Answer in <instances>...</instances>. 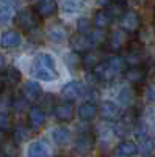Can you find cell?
<instances>
[{
  "label": "cell",
  "mask_w": 155,
  "mask_h": 157,
  "mask_svg": "<svg viewBox=\"0 0 155 157\" xmlns=\"http://www.w3.org/2000/svg\"><path fill=\"white\" fill-rule=\"evenodd\" d=\"M30 72L35 78L42 80V82H52L55 78H58L55 60L49 54H38L31 63Z\"/></svg>",
  "instance_id": "cell-1"
},
{
  "label": "cell",
  "mask_w": 155,
  "mask_h": 157,
  "mask_svg": "<svg viewBox=\"0 0 155 157\" xmlns=\"http://www.w3.org/2000/svg\"><path fill=\"white\" fill-rule=\"evenodd\" d=\"M124 58L121 57H110L107 60L100 61L93 69L94 75L99 82H111L114 77H118L124 69Z\"/></svg>",
  "instance_id": "cell-2"
},
{
  "label": "cell",
  "mask_w": 155,
  "mask_h": 157,
  "mask_svg": "<svg viewBox=\"0 0 155 157\" xmlns=\"http://www.w3.org/2000/svg\"><path fill=\"white\" fill-rule=\"evenodd\" d=\"M39 19L41 16L36 13V10L27 8V10H22L17 14V25L25 32H33L39 25Z\"/></svg>",
  "instance_id": "cell-3"
},
{
  "label": "cell",
  "mask_w": 155,
  "mask_h": 157,
  "mask_svg": "<svg viewBox=\"0 0 155 157\" xmlns=\"http://www.w3.org/2000/svg\"><path fill=\"white\" fill-rule=\"evenodd\" d=\"M69 46L72 47L74 52H77V54H86L94 44L91 41V38H89V35H86V33H75V35H72L69 38Z\"/></svg>",
  "instance_id": "cell-4"
},
{
  "label": "cell",
  "mask_w": 155,
  "mask_h": 157,
  "mask_svg": "<svg viewBox=\"0 0 155 157\" xmlns=\"http://www.w3.org/2000/svg\"><path fill=\"white\" fill-rule=\"evenodd\" d=\"M86 94V88L80 82H69L61 88V96L68 101H75Z\"/></svg>",
  "instance_id": "cell-5"
},
{
  "label": "cell",
  "mask_w": 155,
  "mask_h": 157,
  "mask_svg": "<svg viewBox=\"0 0 155 157\" xmlns=\"http://www.w3.org/2000/svg\"><path fill=\"white\" fill-rule=\"evenodd\" d=\"M119 25L124 32H128V33H133L139 29L141 25V19L138 16V13L135 11H125L124 14L121 16V21H119Z\"/></svg>",
  "instance_id": "cell-6"
},
{
  "label": "cell",
  "mask_w": 155,
  "mask_h": 157,
  "mask_svg": "<svg viewBox=\"0 0 155 157\" xmlns=\"http://www.w3.org/2000/svg\"><path fill=\"white\" fill-rule=\"evenodd\" d=\"M94 148V137L91 134H80L74 141V151L77 154H86Z\"/></svg>",
  "instance_id": "cell-7"
},
{
  "label": "cell",
  "mask_w": 155,
  "mask_h": 157,
  "mask_svg": "<svg viewBox=\"0 0 155 157\" xmlns=\"http://www.w3.org/2000/svg\"><path fill=\"white\" fill-rule=\"evenodd\" d=\"M22 94L27 98L30 102H35V101H38V99H41V96H42V88H41V85L38 83V82L28 80L27 83L24 85Z\"/></svg>",
  "instance_id": "cell-8"
},
{
  "label": "cell",
  "mask_w": 155,
  "mask_h": 157,
  "mask_svg": "<svg viewBox=\"0 0 155 157\" xmlns=\"http://www.w3.org/2000/svg\"><path fill=\"white\" fill-rule=\"evenodd\" d=\"M35 10L41 17H50L52 14L57 13L58 5H57V0H39V2L36 3Z\"/></svg>",
  "instance_id": "cell-9"
},
{
  "label": "cell",
  "mask_w": 155,
  "mask_h": 157,
  "mask_svg": "<svg viewBox=\"0 0 155 157\" xmlns=\"http://www.w3.org/2000/svg\"><path fill=\"white\" fill-rule=\"evenodd\" d=\"M100 115L103 120H108V121H114V120H118V116H119V107H118V104H114L111 101H103L100 104Z\"/></svg>",
  "instance_id": "cell-10"
},
{
  "label": "cell",
  "mask_w": 155,
  "mask_h": 157,
  "mask_svg": "<svg viewBox=\"0 0 155 157\" xmlns=\"http://www.w3.org/2000/svg\"><path fill=\"white\" fill-rule=\"evenodd\" d=\"M22 41L20 38V33L14 32V30H9V32H5L0 38V47L2 49H13V47H17Z\"/></svg>",
  "instance_id": "cell-11"
},
{
  "label": "cell",
  "mask_w": 155,
  "mask_h": 157,
  "mask_svg": "<svg viewBox=\"0 0 155 157\" xmlns=\"http://www.w3.org/2000/svg\"><path fill=\"white\" fill-rule=\"evenodd\" d=\"M55 116L60 121H71L74 116V107L71 102H61L55 107Z\"/></svg>",
  "instance_id": "cell-12"
},
{
  "label": "cell",
  "mask_w": 155,
  "mask_h": 157,
  "mask_svg": "<svg viewBox=\"0 0 155 157\" xmlns=\"http://www.w3.org/2000/svg\"><path fill=\"white\" fill-rule=\"evenodd\" d=\"M94 25L97 29H103L105 30L107 27H110V24L113 22V16L108 10H99L94 14Z\"/></svg>",
  "instance_id": "cell-13"
},
{
  "label": "cell",
  "mask_w": 155,
  "mask_h": 157,
  "mask_svg": "<svg viewBox=\"0 0 155 157\" xmlns=\"http://www.w3.org/2000/svg\"><path fill=\"white\" fill-rule=\"evenodd\" d=\"M97 115V107L93 102H85L79 107V118L82 121H91Z\"/></svg>",
  "instance_id": "cell-14"
},
{
  "label": "cell",
  "mask_w": 155,
  "mask_h": 157,
  "mask_svg": "<svg viewBox=\"0 0 155 157\" xmlns=\"http://www.w3.org/2000/svg\"><path fill=\"white\" fill-rule=\"evenodd\" d=\"M124 61L125 64H128V68H136V66H141L144 63V58H143V52L138 50V49H130L127 52V55L124 57Z\"/></svg>",
  "instance_id": "cell-15"
},
{
  "label": "cell",
  "mask_w": 155,
  "mask_h": 157,
  "mask_svg": "<svg viewBox=\"0 0 155 157\" xmlns=\"http://www.w3.org/2000/svg\"><path fill=\"white\" fill-rule=\"evenodd\" d=\"M138 151H139V149H138V145H136L135 141H130V140H124V141H121L119 145H118V148H116V152H118L119 155H122V157L135 155Z\"/></svg>",
  "instance_id": "cell-16"
},
{
  "label": "cell",
  "mask_w": 155,
  "mask_h": 157,
  "mask_svg": "<svg viewBox=\"0 0 155 157\" xmlns=\"http://www.w3.org/2000/svg\"><path fill=\"white\" fill-rule=\"evenodd\" d=\"M28 121H30V126L31 127H41L44 123H46V113L41 107H33L30 112H28Z\"/></svg>",
  "instance_id": "cell-17"
},
{
  "label": "cell",
  "mask_w": 155,
  "mask_h": 157,
  "mask_svg": "<svg viewBox=\"0 0 155 157\" xmlns=\"http://www.w3.org/2000/svg\"><path fill=\"white\" fill-rule=\"evenodd\" d=\"M47 36H49L50 41H54V43H63L64 39L68 38V30L64 29L63 25L57 24V25H52V27L49 29Z\"/></svg>",
  "instance_id": "cell-18"
},
{
  "label": "cell",
  "mask_w": 155,
  "mask_h": 157,
  "mask_svg": "<svg viewBox=\"0 0 155 157\" xmlns=\"http://www.w3.org/2000/svg\"><path fill=\"white\" fill-rule=\"evenodd\" d=\"M146 78V71L141 68V66H136V68H128L125 71V80L128 83H141Z\"/></svg>",
  "instance_id": "cell-19"
},
{
  "label": "cell",
  "mask_w": 155,
  "mask_h": 157,
  "mask_svg": "<svg viewBox=\"0 0 155 157\" xmlns=\"http://www.w3.org/2000/svg\"><path fill=\"white\" fill-rule=\"evenodd\" d=\"M52 138H54L57 145H66L71 140V130L64 126H58L52 130Z\"/></svg>",
  "instance_id": "cell-20"
},
{
  "label": "cell",
  "mask_w": 155,
  "mask_h": 157,
  "mask_svg": "<svg viewBox=\"0 0 155 157\" xmlns=\"http://www.w3.org/2000/svg\"><path fill=\"white\" fill-rule=\"evenodd\" d=\"M27 157H47V148L42 141H31L27 148Z\"/></svg>",
  "instance_id": "cell-21"
},
{
  "label": "cell",
  "mask_w": 155,
  "mask_h": 157,
  "mask_svg": "<svg viewBox=\"0 0 155 157\" xmlns=\"http://www.w3.org/2000/svg\"><path fill=\"white\" fill-rule=\"evenodd\" d=\"M125 43V36H124V32L122 30H116L113 32L110 36H108V46H110V50H119Z\"/></svg>",
  "instance_id": "cell-22"
},
{
  "label": "cell",
  "mask_w": 155,
  "mask_h": 157,
  "mask_svg": "<svg viewBox=\"0 0 155 157\" xmlns=\"http://www.w3.org/2000/svg\"><path fill=\"white\" fill-rule=\"evenodd\" d=\"M99 63H100V58H99V54H96V52H86L82 58V64L86 69H94Z\"/></svg>",
  "instance_id": "cell-23"
},
{
  "label": "cell",
  "mask_w": 155,
  "mask_h": 157,
  "mask_svg": "<svg viewBox=\"0 0 155 157\" xmlns=\"http://www.w3.org/2000/svg\"><path fill=\"white\" fill-rule=\"evenodd\" d=\"M118 99L121 102V105L124 107H128L130 104L133 102V90L130 86H124L119 90V94H118Z\"/></svg>",
  "instance_id": "cell-24"
},
{
  "label": "cell",
  "mask_w": 155,
  "mask_h": 157,
  "mask_svg": "<svg viewBox=\"0 0 155 157\" xmlns=\"http://www.w3.org/2000/svg\"><path fill=\"white\" fill-rule=\"evenodd\" d=\"M138 149H139V152H141V154L149 155V154H152V151L155 149V141H153L150 137L143 135V137H141V141H139Z\"/></svg>",
  "instance_id": "cell-25"
},
{
  "label": "cell",
  "mask_w": 155,
  "mask_h": 157,
  "mask_svg": "<svg viewBox=\"0 0 155 157\" xmlns=\"http://www.w3.org/2000/svg\"><path fill=\"white\" fill-rule=\"evenodd\" d=\"M85 8V0H63V10L66 13H77Z\"/></svg>",
  "instance_id": "cell-26"
},
{
  "label": "cell",
  "mask_w": 155,
  "mask_h": 157,
  "mask_svg": "<svg viewBox=\"0 0 155 157\" xmlns=\"http://www.w3.org/2000/svg\"><path fill=\"white\" fill-rule=\"evenodd\" d=\"M107 10L111 13V16H122L125 13V2L124 0H111V3L107 6Z\"/></svg>",
  "instance_id": "cell-27"
},
{
  "label": "cell",
  "mask_w": 155,
  "mask_h": 157,
  "mask_svg": "<svg viewBox=\"0 0 155 157\" xmlns=\"http://www.w3.org/2000/svg\"><path fill=\"white\" fill-rule=\"evenodd\" d=\"M13 129V116L9 112L0 110V130L2 132H9Z\"/></svg>",
  "instance_id": "cell-28"
},
{
  "label": "cell",
  "mask_w": 155,
  "mask_h": 157,
  "mask_svg": "<svg viewBox=\"0 0 155 157\" xmlns=\"http://www.w3.org/2000/svg\"><path fill=\"white\" fill-rule=\"evenodd\" d=\"M19 143H16L14 140L13 141H3L2 143V152L5 157H16L19 152Z\"/></svg>",
  "instance_id": "cell-29"
},
{
  "label": "cell",
  "mask_w": 155,
  "mask_h": 157,
  "mask_svg": "<svg viewBox=\"0 0 155 157\" xmlns=\"http://www.w3.org/2000/svg\"><path fill=\"white\" fill-rule=\"evenodd\" d=\"M14 16V6L13 5H3L0 6V24H6Z\"/></svg>",
  "instance_id": "cell-30"
},
{
  "label": "cell",
  "mask_w": 155,
  "mask_h": 157,
  "mask_svg": "<svg viewBox=\"0 0 155 157\" xmlns=\"http://www.w3.org/2000/svg\"><path fill=\"white\" fill-rule=\"evenodd\" d=\"M89 38H91V41L94 46L97 44H102V43H105V39H107V33L103 32V29H97L94 32H89Z\"/></svg>",
  "instance_id": "cell-31"
},
{
  "label": "cell",
  "mask_w": 155,
  "mask_h": 157,
  "mask_svg": "<svg viewBox=\"0 0 155 157\" xmlns=\"http://www.w3.org/2000/svg\"><path fill=\"white\" fill-rule=\"evenodd\" d=\"M28 102L30 101L25 96H16V98H13V104H11V105L14 107L17 112H22V110H25L28 107Z\"/></svg>",
  "instance_id": "cell-32"
},
{
  "label": "cell",
  "mask_w": 155,
  "mask_h": 157,
  "mask_svg": "<svg viewBox=\"0 0 155 157\" xmlns=\"http://www.w3.org/2000/svg\"><path fill=\"white\" fill-rule=\"evenodd\" d=\"M5 80H6L8 83H11V85L17 83V82L20 80V72H19V69L9 68V69L6 71V74H5Z\"/></svg>",
  "instance_id": "cell-33"
},
{
  "label": "cell",
  "mask_w": 155,
  "mask_h": 157,
  "mask_svg": "<svg viewBox=\"0 0 155 157\" xmlns=\"http://www.w3.org/2000/svg\"><path fill=\"white\" fill-rule=\"evenodd\" d=\"M91 25L93 22L88 17H80L77 21V30H79V33H89L91 32Z\"/></svg>",
  "instance_id": "cell-34"
},
{
  "label": "cell",
  "mask_w": 155,
  "mask_h": 157,
  "mask_svg": "<svg viewBox=\"0 0 155 157\" xmlns=\"http://www.w3.org/2000/svg\"><path fill=\"white\" fill-rule=\"evenodd\" d=\"M27 137H28V130H27V127H24V126H17V127L14 129V141H16V143L24 141Z\"/></svg>",
  "instance_id": "cell-35"
},
{
  "label": "cell",
  "mask_w": 155,
  "mask_h": 157,
  "mask_svg": "<svg viewBox=\"0 0 155 157\" xmlns=\"http://www.w3.org/2000/svg\"><path fill=\"white\" fill-rule=\"evenodd\" d=\"M146 99L149 101V102H155V82L153 83H150L147 88H146Z\"/></svg>",
  "instance_id": "cell-36"
},
{
  "label": "cell",
  "mask_w": 155,
  "mask_h": 157,
  "mask_svg": "<svg viewBox=\"0 0 155 157\" xmlns=\"http://www.w3.org/2000/svg\"><path fill=\"white\" fill-rule=\"evenodd\" d=\"M64 61H66V64H68V66L74 68L77 63H80V58H77L75 55H69V57H66V60H64Z\"/></svg>",
  "instance_id": "cell-37"
},
{
  "label": "cell",
  "mask_w": 155,
  "mask_h": 157,
  "mask_svg": "<svg viewBox=\"0 0 155 157\" xmlns=\"http://www.w3.org/2000/svg\"><path fill=\"white\" fill-rule=\"evenodd\" d=\"M96 2H97L99 6H105V8H107V6L111 3V0H96Z\"/></svg>",
  "instance_id": "cell-38"
},
{
  "label": "cell",
  "mask_w": 155,
  "mask_h": 157,
  "mask_svg": "<svg viewBox=\"0 0 155 157\" xmlns=\"http://www.w3.org/2000/svg\"><path fill=\"white\" fill-rule=\"evenodd\" d=\"M5 68V58L2 57V55H0V71H2Z\"/></svg>",
  "instance_id": "cell-39"
},
{
  "label": "cell",
  "mask_w": 155,
  "mask_h": 157,
  "mask_svg": "<svg viewBox=\"0 0 155 157\" xmlns=\"http://www.w3.org/2000/svg\"><path fill=\"white\" fill-rule=\"evenodd\" d=\"M0 143H3V134H2V130H0Z\"/></svg>",
  "instance_id": "cell-40"
},
{
  "label": "cell",
  "mask_w": 155,
  "mask_h": 157,
  "mask_svg": "<svg viewBox=\"0 0 155 157\" xmlns=\"http://www.w3.org/2000/svg\"><path fill=\"white\" fill-rule=\"evenodd\" d=\"M0 2H5V0H0Z\"/></svg>",
  "instance_id": "cell-41"
},
{
  "label": "cell",
  "mask_w": 155,
  "mask_h": 157,
  "mask_svg": "<svg viewBox=\"0 0 155 157\" xmlns=\"http://www.w3.org/2000/svg\"><path fill=\"white\" fill-rule=\"evenodd\" d=\"M0 157H5V155H0Z\"/></svg>",
  "instance_id": "cell-42"
}]
</instances>
